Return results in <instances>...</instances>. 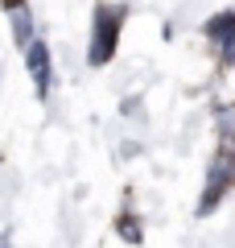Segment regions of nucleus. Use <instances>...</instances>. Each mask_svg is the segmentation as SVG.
I'll list each match as a JSON object with an SVG mask.
<instances>
[{"instance_id":"f257e3e1","label":"nucleus","mask_w":235,"mask_h":248,"mask_svg":"<svg viewBox=\"0 0 235 248\" xmlns=\"http://www.w3.org/2000/svg\"><path fill=\"white\" fill-rule=\"evenodd\" d=\"M124 17H128L124 4H99V9H95V29H91V50H87L91 66H107V62H112Z\"/></svg>"},{"instance_id":"f03ea898","label":"nucleus","mask_w":235,"mask_h":248,"mask_svg":"<svg viewBox=\"0 0 235 248\" xmlns=\"http://www.w3.org/2000/svg\"><path fill=\"white\" fill-rule=\"evenodd\" d=\"M231 186H235V141H223L219 153H215V161H210V170H206V186H202V199H198V215L215 211L219 199H223Z\"/></svg>"},{"instance_id":"7ed1b4c3","label":"nucleus","mask_w":235,"mask_h":248,"mask_svg":"<svg viewBox=\"0 0 235 248\" xmlns=\"http://www.w3.org/2000/svg\"><path fill=\"white\" fill-rule=\"evenodd\" d=\"M206 37L223 50V66H235V9H223L206 21Z\"/></svg>"},{"instance_id":"20e7f679","label":"nucleus","mask_w":235,"mask_h":248,"mask_svg":"<svg viewBox=\"0 0 235 248\" xmlns=\"http://www.w3.org/2000/svg\"><path fill=\"white\" fill-rule=\"evenodd\" d=\"M25 54H29V75H33V91H37V99H45L50 95V50H45V42H29L25 46Z\"/></svg>"},{"instance_id":"39448f33","label":"nucleus","mask_w":235,"mask_h":248,"mask_svg":"<svg viewBox=\"0 0 235 248\" xmlns=\"http://www.w3.org/2000/svg\"><path fill=\"white\" fill-rule=\"evenodd\" d=\"M9 17H13V42L25 50V46L33 42V17H29V4H25V9H13Z\"/></svg>"},{"instance_id":"423d86ee","label":"nucleus","mask_w":235,"mask_h":248,"mask_svg":"<svg viewBox=\"0 0 235 248\" xmlns=\"http://www.w3.org/2000/svg\"><path fill=\"white\" fill-rule=\"evenodd\" d=\"M116 228H120V236L128 240V244H136V240H140V223H136V215H132V211H124L120 219H116Z\"/></svg>"},{"instance_id":"0eeeda50","label":"nucleus","mask_w":235,"mask_h":248,"mask_svg":"<svg viewBox=\"0 0 235 248\" xmlns=\"http://www.w3.org/2000/svg\"><path fill=\"white\" fill-rule=\"evenodd\" d=\"M13 9H25V0H4V13H13Z\"/></svg>"}]
</instances>
